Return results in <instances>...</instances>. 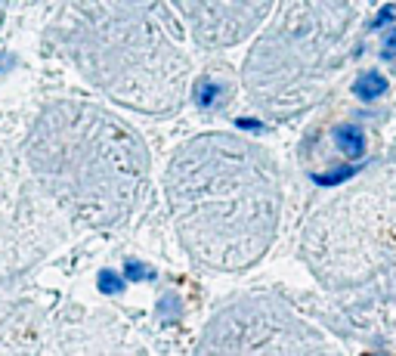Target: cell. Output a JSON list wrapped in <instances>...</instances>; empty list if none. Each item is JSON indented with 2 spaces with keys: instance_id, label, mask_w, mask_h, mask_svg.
<instances>
[{
  "instance_id": "6da1fadb",
  "label": "cell",
  "mask_w": 396,
  "mask_h": 356,
  "mask_svg": "<svg viewBox=\"0 0 396 356\" xmlns=\"http://www.w3.org/2000/svg\"><path fill=\"white\" fill-rule=\"evenodd\" d=\"M334 142H338V149L350 158H359L365 152V134L356 124H341V127H334Z\"/></svg>"
},
{
  "instance_id": "5b68a950",
  "label": "cell",
  "mask_w": 396,
  "mask_h": 356,
  "mask_svg": "<svg viewBox=\"0 0 396 356\" xmlns=\"http://www.w3.org/2000/svg\"><path fill=\"white\" fill-rule=\"evenodd\" d=\"M158 316H161V322H170V319L180 316V298L168 294V298H164V304L158 307Z\"/></svg>"
},
{
  "instance_id": "7a4b0ae2",
  "label": "cell",
  "mask_w": 396,
  "mask_h": 356,
  "mask_svg": "<svg viewBox=\"0 0 396 356\" xmlns=\"http://www.w3.org/2000/svg\"><path fill=\"white\" fill-rule=\"evenodd\" d=\"M384 90H387V81H384V75H378V71H365V75L356 78V84H353V93H356L359 99H378V97H384Z\"/></svg>"
},
{
  "instance_id": "9c48e42d",
  "label": "cell",
  "mask_w": 396,
  "mask_h": 356,
  "mask_svg": "<svg viewBox=\"0 0 396 356\" xmlns=\"http://www.w3.org/2000/svg\"><path fill=\"white\" fill-rule=\"evenodd\" d=\"M396 16V7H384L381 13H378V19H375V25H384V22H390Z\"/></svg>"
},
{
  "instance_id": "277c9868",
  "label": "cell",
  "mask_w": 396,
  "mask_h": 356,
  "mask_svg": "<svg viewBox=\"0 0 396 356\" xmlns=\"http://www.w3.org/2000/svg\"><path fill=\"white\" fill-rule=\"evenodd\" d=\"M96 285H99V292H103V294H121L124 292V279L118 276V272H111V270L99 272Z\"/></svg>"
},
{
  "instance_id": "3957f363",
  "label": "cell",
  "mask_w": 396,
  "mask_h": 356,
  "mask_svg": "<svg viewBox=\"0 0 396 356\" xmlns=\"http://www.w3.org/2000/svg\"><path fill=\"white\" fill-rule=\"evenodd\" d=\"M220 90L223 87L217 84V81H198V87H195V99H198V105H211V103H217V97H220Z\"/></svg>"
},
{
  "instance_id": "52a82bcc",
  "label": "cell",
  "mask_w": 396,
  "mask_h": 356,
  "mask_svg": "<svg viewBox=\"0 0 396 356\" xmlns=\"http://www.w3.org/2000/svg\"><path fill=\"white\" fill-rule=\"evenodd\" d=\"M353 174H356V168H341V170H332V174H319L316 183H319V186H332V183H341V180H347V177H353Z\"/></svg>"
},
{
  "instance_id": "ba28073f",
  "label": "cell",
  "mask_w": 396,
  "mask_h": 356,
  "mask_svg": "<svg viewBox=\"0 0 396 356\" xmlns=\"http://www.w3.org/2000/svg\"><path fill=\"white\" fill-rule=\"evenodd\" d=\"M384 53H387V56H396V28H390V31L384 34Z\"/></svg>"
},
{
  "instance_id": "8992f818",
  "label": "cell",
  "mask_w": 396,
  "mask_h": 356,
  "mask_svg": "<svg viewBox=\"0 0 396 356\" xmlns=\"http://www.w3.org/2000/svg\"><path fill=\"white\" fill-rule=\"evenodd\" d=\"M124 276L133 279V282H146V279H152V270L146 264H137V260H130L127 266H124Z\"/></svg>"
}]
</instances>
